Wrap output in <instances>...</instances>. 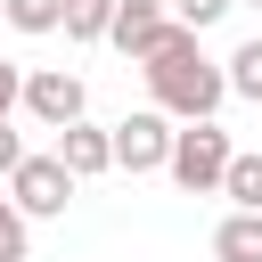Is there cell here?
<instances>
[{
    "mask_svg": "<svg viewBox=\"0 0 262 262\" xmlns=\"http://www.w3.org/2000/svg\"><path fill=\"white\" fill-rule=\"evenodd\" d=\"M139 74H147V98H156L164 123H172V115H180V123H213V106L229 98V74L196 49V33H172Z\"/></svg>",
    "mask_w": 262,
    "mask_h": 262,
    "instance_id": "1",
    "label": "cell"
},
{
    "mask_svg": "<svg viewBox=\"0 0 262 262\" xmlns=\"http://www.w3.org/2000/svg\"><path fill=\"white\" fill-rule=\"evenodd\" d=\"M229 131L221 123H188V131H172V156H164V172L188 188V196H213L221 188V172H229Z\"/></svg>",
    "mask_w": 262,
    "mask_h": 262,
    "instance_id": "2",
    "label": "cell"
},
{
    "mask_svg": "<svg viewBox=\"0 0 262 262\" xmlns=\"http://www.w3.org/2000/svg\"><path fill=\"white\" fill-rule=\"evenodd\" d=\"M8 188H16V196H8L16 213H33V221H49V213H66V196H74V172H66L57 156H25V164L8 172Z\"/></svg>",
    "mask_w": 262,
    "mask_h": 262,
    "instance_id": "3",
    "label": "cell"
},
{
    "mask_svg": "<svg viewBox=\"0 0 262 262\" xmlns=\"http://www.w3.org/2000/svg\"><path fill=\"white\" fill-rule=\"evenodd\" d=\"M106 147H115V164L123 172H164V156H172V123L147 106V115H123L115 131H106Z\"/></svg>",
    "mask_w": 262,
    "mask_h": 262,
    "instance_id": "4",
    "label": "cell"
},
{
    "mask_svg": "<svg viewBox=\"0 0 262 262\" xmlns=\"http://www.w3.org/2000/svg\"><path fill=\"white\" fill-rule=\"evenodd\" d=\"M25 106H33V123L66 131V123H82V82L66 66H41V74H25Z\"/></svg>",
    "mask_w": 262,
    "mask_h": 262,
    "instance_id": "5",
    "label": "cell"
},
{
    "mask_svg": "<svg viewBox=\"0 0 262 262\" xmlns=\"http://www.w3.org/2000/svg\"><path fill=\"white\" fill-rule=\"evenodd\" d=\"M172 33H180V25H172L164 8H115V33H106V41H115V49L131 57V66H147V57H156V49L172 41Z\"/></svg>",
    "mask_w": 262,
    "mask_h": 262,
    "instance_id": "6",
    "label": "cell"
},
{
    "mask_svg": "<svg viewBox=\"0 0 262 262\" xmlns=\"http://www.w3.org/2000/svg\"><path fill=\"white\" fill-rule=\"evenodd\" d=\"M57 164H66L74 180H98V172H115V147H106V131L66 123V131H57Z\"/></svg>",
    "mask_w": 262,
    "mask_h": 262,
    "instance_id": "7",
    "label": "cell"
},
{
    "mask_svg": "<svg viewBox=\"0 0 262 262\" xmlns=\"http://www.w3.org/2000/svg\"><path fill=\"white\" fill-rule=\"evenodd\" d=\"M213 254L221 262H262V213H229L213 229Z\"/></svg>",
    "mask_w": 262,
    "mask_h": 262,
    "instance_id": "8",
    "label": "cell"
},
{
    "mask_svg": "<svg viewBox=\"0 0 262 262\" xmlns=\"http://www.w3.org/2000/svg\"><path fill=\"white\" fill-rule=\"evenodd\" d=\"M221 196H229L237 213H262V156H229V172H221Z\"/></svg>",
    "mask_w": 262,
    "mask_h": 262,
    "instance_id": "9",
    "label": "cell"
},
{
    "mask_svg": "<svg viewBox=\"0 0 262 262\" xmlns=\"http://www.w3.org/2000/svg\"><path fill=\"white\" fill-rule=\"evenodd\" d=\"M123 0H66V41H106Z\"/></svg>",
    "mask_w": 262,
    "mask_h": 262,
    "instance_id": "10",
    "label": "cell"
},
{
    "mask_svg": "<svg viewBox=\"0 0 262 262\" xmlns=\"http://www.w3.org/2000/svg\"><path fill=\"white\" fill-rule=\"evenodd\" d=\"M0 8H8L16 33H57L66 25V0H0Z\"/></svg>",
    "mask_w": 262,
    "mask_h": 262,
    "instance_id": "11",
    "label": "cell"
},
{
    "mask_svg": "<svg viewBox=\"0 0 262 262\" xmlns=\"http://www.w3.org/2000/svg\"><path fill=\"white\" fill-rule=\"evenodd\" d=\"M221 74H229V90H237V98H262V33H254V41H246Z\"/></svg>",
    "mask_w": 262,
    "mask_h": 262,
    "instance_id": "12",
    "label": "cell"
},
{
    "mask_svg": "<svg viewBox=\"0 0 262 262\" xmlns=\"http://www.w3.org/2000/svg\"><path fill=\"white\" fill-rule=\"evenodd\" d=\"M229 8H237V0H172V25H180V33H205V25H221Z\"/></svg>",
    "mask_w": 262,
    "mask_h": 262,
    "instance_id": "13",
    "label": "cell"
},
{
    "mask_svg": "<svg viewBox=\"0 0 262 262\" xmlns=\"http://www.w3.org/2000/svg\"><path fill=\"white\" fill-rule=\"evenodd\" d=\"M0 262H25V213L0 196Z\"/></svg>",
    "mask_w": 262,
    "mask_h": 262,
    "instance_id": "14",
    "label": "cell"
},
{
    "mask_svg": "<svg viewBox=\"0 0 262 262\" xmlns=\"http://www.w3.org/2000/svg\"><path fill=\"white\" fill-rule=\"evenodd\" d=\"M16 106H25V74H16V66H8V57H0V123H8V115H16Z\"/></svg>",
    "mask_w": 262,
    "mask_h": 262,
    "instance_id": "15",
    "label": "cell"
},
{
    "mask_svg": "<svg viewBox=\"0 0 262 262\" xmlns=\"http://www.w3.org/2000/svg\"><path fill=\"white\" fill-rule=\"evenodd\" d=\"M16 164H25V139H16L8 123H0V172H16Z\"/></svg>",
    "mask_w": 262,
    "mask_h": 262,
    "instance_id": "16",
    "label": "cell"
},
{
    "mask_svg": "<svg viewBox=\"0 0 262 262\" xmlns=\"http://www.w3.org/2000/svg\"><path fill=\"white\" fill-rule=\"evenodd\" d=\"M123 8H164V16H172V0H123Z\"/></svg>",
    "mask_w": 262,
    "mask_h": 262,
    "instance_id": "17",
    "label": "cell"
},
{
    "mask_svg": "<svg viewBox=\"0 0 262 262\" xmlns=\"http://www.w3.org/2000/svg\"><path fill=\"white\" fill-rule=\"evenodd\" d=\"M254 8H262V0H254Z\"/></svg>",
    "mask_w": 262,
    "mask_h": 262,
    "instance_id": "18",
    "label": "cell"
}]
</instances>
